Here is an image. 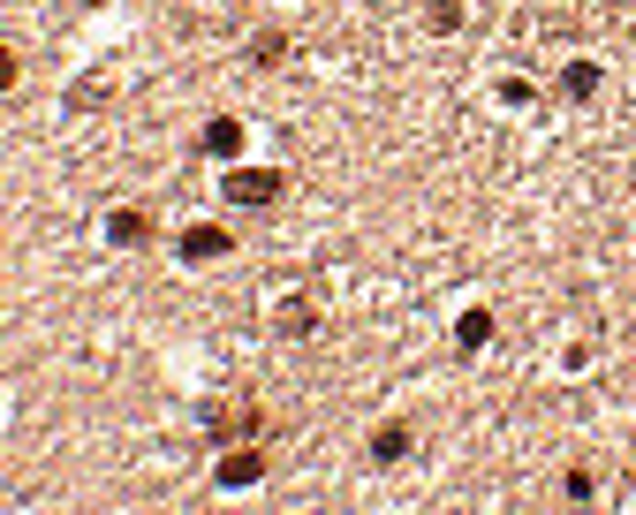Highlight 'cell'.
<instances>
[{
    "mask_svg": "<svg viewBox=\"0 0 636 515\" xmlns=\"http://www.w3.org/2000/svg\"><path fill=\"white\" fill-rule=\"evenodd\" d=\"M281 190H289V174L281 168H228L220 174V198H228V205H251V213L281 205Z\"/></svg>",
    "mask_w": 636,
    "mask_h": 515,
    "instance_id": "1",
    "label": "cell"
},
{
    "mask_svg": "<svg viewBox=\"0 0 636 515\" xmlns=\"http://www.w3.org/2000/svg\"><path fill=\"white\" fill-rule=\"evenodd\" d=\"M205 432H212V447H235V440H265L273 417H265L258 402H228V410H212L205 417Z\"/></svg>",
    "mask_w": 636,
    "mask_h": 515,
    "instance_id": "2",
    "label": "cell"
},
{
    "mask_svg": "<svg viewBox=\"0 0 636 515\" xmlns=\"http://www.w3.org/2000/svg\"><path fill=\"white\" fill-rule=\"evenodd\" d=\"M152 235H160V220L144 213V205H122V213H107V243H114V251H144Z\"/></svg>",
    "mask_w": 636,
    "mask_h": 515,
    "instance_id": "3",
    "label": "cell"
},
{
    "mask_svg": "<svg viewBox=\"0 0 636 515\" xmlns=\"http://www.w3.org/2000/svg\"><path fill=\"white\" fill-rule=\"evenodd\" d=\"M174 251H182V265H212V258L235 251V235H228V228H212V220H198V228H190Z\"/></svg>",
    "mask_w": 636,
    "mask_h": 515,
    "instance_id": "4",
    "label": "cell"
},
{
    "mask_svg": "<svg viewBox=\"0 0 636 515\" xmlns=\"http://www.w3.org/2000/svg\"><path fill=\"white\" fill-rule=\"evenodd\" d=\"M289 53H296V39H289L281 23H265V31H258V39L243 46V61H251V69H281Z\"/></svg>",
    "mask_w": 636,
    "mask_h": 515,
    "instance_id": "5",
    "label": "cell"
},
{
    "mask_svg": "<svg viewBox=\"0 0 636 515\" xmlns=\"http://www.w3.org/2000/svg\"><path fill=\"white\" fill-rule=\"evenodd\" d=\"M265 477V447H235V455H220V485L228 493H243V485H258Z\"/></svg>",
    "mask_w": 636,
    "mask_h": 515,
    "instance_id": "6",
    "label": "cell"
},
{
    "mask_svg": "<svg viewBox=\"0 0 636 515\" xmlns=\"http://www.w3.org/2000/svg\"><path fill=\"white\" fill-rule=\"evenodd\" d=\"M485 342H493V311H485V303H470L463 319H455V356H477Z\"/></svg>",
    "mask_w": 636,
    "mask_h": 515,
    "instance_id": "7",
    "label": "cell"
},
{
    "mask_svg": "<svg viewBox=\"0 0 636 515\" xmlns=\"http://www.w3.org/2000/svg\"><path fill=\"white\" fill-rule=\"evenodd\" d=\"M205 152L212 160H235V152H243V122H235V114H212L205 122Z\"/></svg>",
    "mask_w": 636,
    "mask_h": 515,
    "instance_id": "8",
    "label": "cell"
},
{
    "mask_svg": "<svg viewBox=\"0 0 636 515\" xmlns=\"http://www.w3.org/2000/svg\"><path fill=\"white\" fill-rule=\"evenodd\" d=\"M410 447H417V440H410V425H380V432H372V463H402Z\"/></svg>",
    "mask_w": 636,
    "mask_h": 515,
    "instance_id": "9",
    "label": "cell"
},
{
    "mask_svg": "<svg viewBox=\"0 0 636 515\" xmlns=\"http://www.w3.org/2000/svg\"><path fill=\"white\" fill-rule=\"evenodd\" d=\"M561 91H568V99H592L598 91V61H568V69H561Z\"/></svg>",
    "mask_w": 636,
    "mask_h": 515,
    "instance_id": "10",
    "label": "cell"
},
{
    "mask_svg": "<svg viewBox=\"0 0 636 515\" xmlns=\"http://www.w3.org/2000/svg\"><path fill=\"white\" fill-rule=\"evenodd\" d=\"M592 493H598V477L584 471V463H576V471L561 477V501H576V508H584V501H592Z\"/></svg>",
    "mask_w": 636,
    "mask_h": 515,
    "instance_id": "11",
    "label": "cell"
},
{
    "mask_svg": "<svg viewBox=\"0 0 636 515\" xmlns=\"http://www.w3.org/2000/svg\"><path fill=\"white\" fill-rule=\"evenodd\" d=\"M424 23H432V31H455V23H463V0H424Z\"/></svg>",
    "mask_w": 636,
    "mask_h": 515,
    "instance_id": "12",
    "label": "cell"
},
{
    "mask_svg": "<svg viewBox=\"0 0 636 515\" xmlns=\"http://www.w3.org/2000/svg\"><path fill=\"white\" fill-rule=\"evenodd\" d=\"M311 326H319V311H311V303H289V311H281V334H289V342L311 334Z\"/></svg>",
    "mask_w": 636,
    "mask_h": 515,
    "instance_id": "13",
    "label": "cell"
},
{
    "mask_svg": "<svg viewBox=\"0 0 636 515\" xmlns=\"http://www.w3.org/2000/svg\"><path fill=\"white\" fill-rule=\"evenodd\" d=\"M531 99H538V91L523 84V77H508V84H501V107H531Z\"/></svg>",
    "mask_w": 636,
    "mask_h": 515,
    "instance_id": "14",
    "label": "cell"
}]
</instances>
